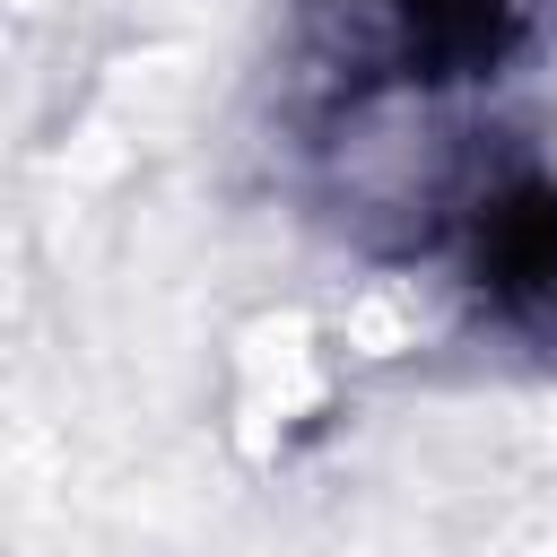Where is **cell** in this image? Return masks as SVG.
Instances as JSON below:
<instances>
[{"mask_svg":"<svg viewBox=\"0 0 557 557\" xmlns=\"http://www.w3.org/2000/svg\"><path fill=\"white\" fill-rule=\"evenodd\" d=\"M461 270L487 322H505L531 348H557V183L540 165H513L470 200Z\"/></svg>","mask_w":557,"mask_h":557,"instance_id":"6da1fadb","label":"cell"},{"mask_svg":"<svg viewBox=\"0 0 557 557\" xmlns=\"http://www.w3.org/2000/svg\"><path fill=\"white\" fill-rule=\"evenodd\" d=\"M366 9H374L383 61L418 87L487 78L531 26V0H366Z\"/></svg>","mask_w":557,"mask_h":557,"instance_id":"7a4b0ae2","label":"cell"}]
</instances>
